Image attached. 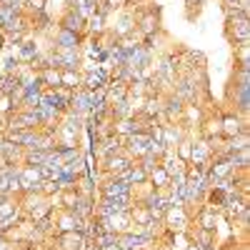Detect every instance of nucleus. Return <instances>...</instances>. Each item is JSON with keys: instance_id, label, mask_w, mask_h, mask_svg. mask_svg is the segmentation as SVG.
<instances>
[{"instance_id": "obj_1", "label": "nucleus", "mask_w": 250, "mask_h": 250, "mask_svg": "<svg viewBox=\"0 0 250 250\" xmlns=\"http://www.w3.org/2000/svg\"><path fill=\"white\" fill-rule=\"evenodd\" d=\"M228 23H230V38L233 43L240 45H248V35H250V25H248V15L245 13H238L233 18H228Z\"/></svg>"}, {"instance_id": "obj_2", "label": "nucleus", "mask_w": 250, "mask_h": 250, "mask_svg": "<svg viewBox=\"0 0 250 250\" xmlns=\"http://www.w3.org/2000/svg\"><path fill=\"white\" fill-rule=\"evenodd\" d=\"M133 165V158L125 153V150H120V153H115V155H110V158H105V170L113 175V178H120L125 170H128Z\"/></svg>"}, {"instance_id": "obj_3", "label": "nucleus", "mask_w": 250, "mask_h": 250, "mask_svg": "<svg viewBox=\"0 0 250 250\" xmlns=\"http://www.w3.org/2000/svg\"><path fill=\"white\" fill-rule=\"evenodd\" d=\"M130 190L133 185H128L123 178H113L103 185V198H130Z\"/></svg>"}, {"instance_id": "obj_4", "label": "nucleus", "mask_w": 250, "mask_h": 250, "mask_svg": "<svg viewBox=\"0 0 250 250\" xmlns=\"http://www.w3.org/2000/svg\"><path fill=\"white\" fill-rule=\"evenodd\" d=\"M83 45V35L80 33H70V30H58L55 35V50H80Z\"/></svg>"}, {"instance_id": "obj_5", "label": "nucleus", "mask_w": 250, "mask_h": 250, "mask_svg": "<svg viewBox=\"0 0 250 250\" xmlns=\"http://www.w3.org/2000/svg\"><path fill=\"white\" fill-rule=\"evenodd\" d=\"M220 130H223V135H225V138H235V135H240V133H248L245 120H243L238 113L225 115V118L220 120Z\"/></svg>"}, {"instance_id": "obj_6", "label": "nucleus", "mask_w": 250, "mask_h": 250, "mask_svg": "<svg viewBox=\"0 0 250 250\" xmlns=\"http://www.w3.org/2000/svg\"><path fill=\"white\" fill-rule=\"evenodd\" d=\"M105 85H108V73H105V70H100V68L90 70L88 75H83V90L98 93V90H103Z\"/></svg>"}, {"instance_id": "obj_7", "label": "nucleus", "mask_w": 250, "mask_h": 250, "mask_svg": "<svg viewBox=\"0 0 250 250\" xmlns=\"http://www.w3.org/2000/svg\"><path fill=\"white\" fill-rule=\"evenodd\" d=\"M185 113V100H180L178 95H168L163 100V115L168 118L170 123H175L178 118H183Z\"/></svg>"}, {"instance_id": "obj_8", "label": "nucleus", "mask_w": 250, "mask_h": 250, "mask_svg": "<svg viewBox=\"0 0 250 250\" xmlns=\"http://www.w3.org/2000/svg\"><path fill=\"white\" fill-rule=\"evenodd\" d=\"M85 23H88V20L83 18V15H78L75 10H68L60 25H62V30H70V33H80V35H83V30H85Z\"/></svg>"}, {"instance_id": "obj_9", "label": "nucleus", "mask_w": 250, "mask_h": 250, "mask_svg": "<svg viewBox=\"0 0 250 250\" xmlns=\"http://www.w3.org/2000/svg\"><path fill=\"white\" fill-rule=\"evenodd\" d=\"M230 98H233V105H235L238 115H245L248 113V85H235L233 83Z\"/></svg>"}, {"instance_id": "obj_10", "label": "nucleus", "mask_w": 250, "mask_h": 250, "mask_svg": "<svg viewBox=\"0 0 250 250\" xmlns=\"http://www.w3.org/2000/svg\"><path fill=\"white\" fill-rule=\"evenodd\" d=\"M60 85L68 90H80L83 88V75L78 70H60Z\"/></svg>"}, {"instance_id": "obj_11", "label": "nucleus", "mask_w": 250, "mask_h": 250, "mask_svg": "<svg viewBox=\"0 0 250 250\" xmlns=\"http://www.w3.org/2000/svg\"><path fill=\"white\" fill-rule=\"evenodd\" d=\"M135 25L143 35H155L158 33V15L155 13H148V15H143L135 20Z\"/></svg>"}, {"instance_id": "obj_12", "label": "nucleus", "mask_w": 250, "mask_h": 250, "mask_svg": "<svg viewBox=\"0 0 250 250\" xmlns=\"http://www.w3.org/2000/svg\"><path fill=\"white\" fill-rule=\"evenodd\" d=\"M83 233H75V230H70V233H60V248L62 250H80L83 248Z\"/></svg>"}, {"instance_id": "obj_13", "label": "nucleus", "mask_w": 250, "mask_h": 250, "mask_svg": "<svg viewBox=\"0 0 250 250\" xmlns=\"http://www.w3.org/2000/svg\"><path fill=\"white\" fill-rule=\"evenodd\" d=\"M18 50H20V60L28 62V65H33V62L38 60V45L30 43V40H20V43H18Z\"/></svg>"}, {"instance_id": "obj_14", "label": "nucleus", "mask_w": 250, "mask_h": 250, "mask_svg": "<svg viewBox=\"0 0 250 250\" xmlns=\"http://www.w3.org/2000/svg\"><path fill=\"white\" fill-rule=\"evenodd\" d=\"M38 78H40V83H43L48 90H53V88L60 85V70H55V68H43V70L38 73Z\"/></svg>"}, {"instance_id": "obj_15", "label": "nucleus", "mask_w": 250, "mask_h": 250, "mask_svg": "<svg viewBox=\"0 0 250 250\" xmlns=\"http://www.w3.org/2000/svg\"><path fill=\"white\" fill-rule=\"evenodd\" d=\"M45 3L48 0H23V10L35 20L38 15H45Z\"/></svg>"}, {"instance_id": "obj_16", "label": "nucleus", "mask_w": 250, "mask_h": 250, "mask_svg": "<svg viewBox=\"0 0 250 250\" xmlns=\"http://www.w3.org/2000/svg\"><path fill=\"white\" fill-rule=\"evenodd\" d=\"M133 30H135V15H125L118 23V28H115V35L118 38H128Z\"/></svg>"}, {"instance_id": "obj_17", "label": "nucleus", "mask_w": 250, "mask_h": 250, "mask_svg": "<svg viewBox=\"0 0 250 250\" xmlns=\"http://www.w3.org/2000/svg\"><path fill=\"white\" fill-rule=\"evenodd\" d=\"M188 250H203V248H200L198 243H190V245H188Z\"/></svg>"}, {"instance_id": "obj_18", "label": "nucleus", "mask_w": 250, "mask_h": 250, "mask_svg": "<svg viewBox=\"0 0 250 250\" xmlns=\"http://www.w3.org/2000/svg\"><path fill=\"white\" fill-rule=\"evenodd\" d=\"M3 40H5V35H3V30H0V48H3Z\"/></svg>"}, {"instance_id": "obj_19", "label": "nucleus", "mask_w": 250, "mask_h": 250, "mask_svg": "<svg viewBox=\"0 0 250 250\" xmlns=\"http://www.w3.org/2000/svg\"><path fill=\"white\" fill-rule=\"evenodd\" d=\"M228 3H240V0H228Z\"/></svg>"}]
</instances>
